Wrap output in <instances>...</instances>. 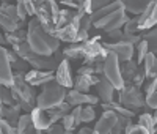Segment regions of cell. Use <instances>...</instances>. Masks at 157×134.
<instances>
[{
  "label": "cell",
  "instance_id": "1",
  "mask_svg": "<svg viewBox=\"0 0 157 134\" xmlns=\"http://www.w3.org/2000/svg\"><path fill=\"white\" fill-rule=\"evenodd\" d=\"M27 43L33 52L43 57H54L60 49V41L49 35L36 18H32L27 25Z\"/></svg>",
  "mask_w": 157,
  "mask_h": 134
},
{
  "label": "cell",
  "instance_id": "2",
  "mask_svg": "<svg viewBox=\"0 0 157 134\" xmlns=\"http://www.w3.org/2000/svg\"><path fill=\"white\" fill-rule=\"evenodd\" d=\"M11 91L14 95V99L16 103L22 107V111H25V114H30L35 107H36V93H35V88L27 84L25 80V73L24 71H16L14 73V84L11 87Z\"/></svg>",
  "mask_w": 157,
  "mask_h": 134
},
{
  "label": "cell",
  "instance_id": "3",
  "mask_svg": "<svg viewBox=\"0 0 157 134\" xmlns=\"http://www.w3.org/2000/svg\"><path fill=\"white\" fill-rule=\"evenodd\" d=\"M68 91L64 87H61L58 82H50L46 87H43L41 93L38 95L36 99V107L43 111H50V109H57L60 107L68 98Z\"/></svg>",
  "mask_w": 157,
  "mask_h": 134
},
{
  "label": "cell",
  "instance_id": "4",
  "mask_svg": "<svg viewBox=\"0 0 157 134\" xmlns=\"http://www.w3.org/2000/svg\"><path fill=\"white\" fill-rule=\"evenodd\" d=\"M14 52L17 55L27 62L32 70H39V71H57L58 68V62L55 60V57H43V55H38L36 52L32 51V47L29 46V43L25 41L19 46H14L13 47Z\"/></svg>",
  "mask_w": 157,
  "mask_h": 134
},
{
  "label": "cell",
  "instance_id": "5",
  "mask_svg": "<svg viewBox=\"0 0 157 134\" xmlns=\"http://www.w3.org/2000/svg\"><path fill=\"white\" fill-rule=\"evenodd\" d=\"M104 77L115 87L116 91H120L126 87L123 71H121V62L118 60V57L113 52H109V55L104 60Z\"/></svg>",
  "mask_w": 157,
  "mask_h": 134
},
{
  "label": "cell",
  "instance_id": "6",
  "mask_svg": "<svg viewBox=\"0 0 157 134\" xmlns=\"http://www.w3.org/2000/svg\"><path fill=\"white\" fill-rule=\"evenodd\" d=\"M118 103L126 109L135 112L141 107H146V96H143L140 88L134 87L132 84H126L123 90L118 91Z\"/></svg>",
  "mask_w": 157,
  "mask_h": 134
},
{
  "label": "cell",
  "instance_id": "7",
  "mask_svg": "<svg viewBox=\"0 0 157 134\" xmlns=\"http://www.w3.org/2000/svg\"><path fill=\"white\" fill-rule=\"evenodd\" d=\"M60 3H55L49 0V2H41L36 13V19L39 21V24L43 25V29L54 36V30H55V19L58 16V11H60Z\"/></svg>",
  "mask_w": 157,
  "mask_h": 134
},
{
  "label": "cell",
  "instance_id": "8",
  "mask_svg": "<svg viewBox=\"0 0 157 134\" xmlns=\"http://www.w3.org/2000/svg\"><path fill=\"white\" fill-rule=\"evenodd\" d=\"M129 18L126 14V10H118L115 13H112V14L102 18L101 21L94 22V29H99L102 32L105 33H112L115 30H123V27L127 24Z\"/></svg>",
  "mask_w": 157,
  "mask_h": 134
},
{
  "label": "cell",
  "instance_id": "9",
  "mask_svg": "<svg viewBox=\"0 0 157 134\" xmlns=\"http://www.w3.org/2000/svg\"><path fill=\"white\" fill-rule=\"evenodd\" d=\"M102 44H104V47H105L109 52H113L121 63H126V62L134 60V55H135V46H134V44H130V43H127V41L102 43Z\"/></svg>",
  "mask_w": 157,
  "mask_h": 134
},
{
  "label": "cell",
  "instance_id": "10",
  "mask_svg": "<svg viewBox=\"0 0 157 134\" xmlns=\"http://www.w3.org/2000/svg\"><path fill=\"white\" fill-rule=\"evenodd\" d=\"M55 82H58L61 87H64L66 90H72L74 88V76H72V70H71V63L68 59H64L63 62L58 63V68L55 71Z\"/></svg>",
  "mask_w": 157,
  "mask_h": 134
},
{
  "label": "cell",
  "instance_id": "11",
  "mask_svg": "<svg viewBox=\"0 0 157 134\" xmlns=\"http://www.w3.org/2000/svg\"><path fill=\"white\" fill-rule=\"evenodd\" d=\"M0 57H2V66H0V82L3 87H13L14 84V73H13V65L8 59V49L5 46L0 47Z\"/></svg>",
  "mask_w": 157,
  "mask_h": 134
},
{
  "label": "cell",
  "instance_id": "12",
  "mask_svg": "<svg viewBox=\"0 0 157 134\" xmlns=\"http://www.w3.org/2000/svg\"><path fill=\"white\" fill-rule=\"evenodd\" d=\"M157 25V2H149L146 11L138 16V32H149Z\"/></svg>",
  "mask_w": 157,
  "mask_h": 134
},
{
  "label": "cell",
  "instance_id": "13",
  "mask_svg": "<svg viewBox=\"0 0 157 134\" xmlns=\"http://www.w3.org/2000/svg\"><path fill=\"white\" fill-rule=\"evenodd\" d=\"M25 80L32 87H46L47 84L55 80L54 71H39V70H30L25 73Z\"/></svg>",
  "mask_w": 157,
  "mask_h": 134
},
{
  "label": "cell",
  "instance_id": "14",
  "mask_svg": "<svg viewBox=\"0 0 157 134\" xmlns=\"http://www.w3.org/2000/svg\"><path fill=\"white\" fill-rule=\"evenodd\" d=\"M116 123H118V114H115L113 111H104L101 118L94 125V131L98 134H110Z\"/></svg>",
  "mask_w": 157,
  "mask_h": 134
},
{
  "label": "cell",
  "instance_id": "15",
  "mask_svg": "<svg viewBox=\"0 0 157 134\" xmlns=\"http://www.w3.org/2000/svg\"><path fill=\"white\" fill-rule=\"evenodd\" d=\"M66 101L72 106V107H77V106H94L99 103V96L96 95H90V93H80L77 90H69L68 91V98Z\"/></svg>",
  "mask_w": 157,
  "mask_h": 134
},
{
  "label": "cell",
  "instance_id": "16",
  "mask_svg": "<svg viewBox=\"0 0 157 134\" xmlns=\"http://www.w3.org/2000/svg\"><path fill=\"white\" fill-rule=\"evenodd\" d=\"M101 77L102 76H96V74H91V76L77 74L75 82H74V90L80 91V93H88L91 87H96L101 82Z\"/></svg>",
  "mask_w": 157,
  "mask_h": 134
},
{
  "label": "cell",
  "instance_id": "17",
  "mask_svg": "<svg viewBox=\"0 0 157 134\" xmlns=\"http://www.w3.org/2000/svg\"><path fill=\"white\" fill-rule=\"evenodd\" d=\"M30 115H32V120H33V125H35L36 131L46 132L52 126V122H50V117H49L47 111H43V109H39V107H35V109L30 112Z\"/></svg>",
  "mask_w": 157,
  "mask_h": 134
},
{
  "label": "cell",
  "instance_id": "18",
  "mask_svg": "<svg viewBox=\"0 0 157 134\" xmlns=\"http://www.w3.org/2000/svg\"><path fill=\"white\" fill-rule=\"evenodd\" d=\"M96 90H98V96L101 98V101L104 104H109V103H113V96L115 93H118L115 90V87L109 82V80L105 77H101V82L96 85Z\"/></svg>",
  "mask_w": 157,
  "mask_h": 134
},
{
  "label": "cell",
  "instance_id": "19",
  "mask_svg": "<svg viewBox=\"0 0 157 134\" xmlns=\"http://www.w3.org/2000/svg\"><path fill=\"white\" fill-rule=\"evenodd\" d=\"M0 25L5 33H14L22 29V21L19 18H13L5 13H0Z\"/></svg>",
  "mask_w": 157,
  "mask_h": 134
},
{
  "label": "cell",
  "instance_id": "20",
  "mask_svg": "<svg viewBox=\"0 0 157 134\" xmlns=\"http://www.w3.org/2000/svg\"><path fill=\"white\" fill-rule=\"evenodd\" d=\"M21 111H22V107L19 104H14V106H2V120H6V122L13 126H17L19 123V118H21Z\"/></svg>",
  "mask_w": 157,
  "mask_h": 134
},
{
  "label": "cell",
  "instance_id": "21",
  "mask_svg": "<svg viewBox=\"0 0 157 134\" xmlns=\"http://www.w3.org/2000/svg\"><path fill=\"white\" fill-rule=\"evenodd\" d=\"M143 71H145V76L146 79L152 80L155 76H157V57H155V54L149 52L145 62H143Z\"/></svg>",
  "mask_w": 157,
  "mask_h": 134
},
{
  "label": "cell",
  "instance_id": "22",
  "mask_svg": "<svg viewBox=\"0 0 157 134\" xmlns=\"http://www.w3.org/2000/svg\"><path fill=\"white\" fill-rule=\"evenodd\" d=\"M16 128H17V134H36V128L33 125L30 114H22Z\"/></svg>",
  "mask_w": 157,
  "mask_h": 134
},
{
  "label": "cell",
  "instance_id": "23",
  "mask_svg": "<svg viewBox=\"0 0 157 134\" xmlns=\"http://www.w3.org/2000/svg\"><path fill=\"white\" fill-rule=\"evenodd\" d=\"M126 13H132L134 16H141L146 11L149 2H140V0H126L123 2Z\"/></svg>",
  "mask_w": 157,
  "mask_h": 134
},
{
  "label": "cell",
  "instance_id": "24",
  "mask_svg": "<svg viewBox=\"0 0 157 134\" xmlns=\"http://www.w3.org/2000/svg\"><path fill=\"white\" fill-rule=\"evenodd\" d=\"M140 70V65L135 62V60H130V62H126V63H121V71H123V77H124V82L126 84H130L134 80L135 74L138 73Z\"/></svg>",
  "mask_w": 157,
  "mask_h": 134
},
{
  "label": "cell",
  "instance_id": "25",
  "mask_svg": "<svg viewBox=\"0 0 157 134\" xmlns=\"http://www.w3.org/2000/svg\"><path fill=\"white\" fill-rule=\"evenodd\" d=\"M63 57L68 60H83V43L71 44L66 49H63Z\"/></svg>",
  "mask_w": 157,
  "mask_h": 134
},
{
  "label": "cell",
  "instance_id": "26",
  "mask_svg": "<svg viewBox=\"0 0 157 134\" xmlns=\"http://www.w3.org/2000/svg\"><path fill=\"white\" fill-rule=\"evenodd\" d=\"M3 38H5L6 43H10L13 47H14V46H19V44L27 41V30L21 29V30H17L14 33H5Z\"/></svg>",
  "mask_w": 157,
  "mask_h": 134
},
{
  "label": "cell",
  "instance_id": "27",
  "mask_svg": "<svg viewBox=\"0 0 157 134\" xmlns=\"http://www.w3.org/2000/svg\"><path fill=\"white\" fill-rule=\"evenodd\" d=\"M138 125L140 126H143L149 134L154 131V128L157 126L155 125V122H154V118H152V114L151 112H143V114H140V117H138Z\"/></svg>",
  "mask_w": 157,
  "mask_h": 134
},
{
  "label": "cell",
  "instance_id": "28",
  "mask_svg": "<svg viewBox=\"0 0 157 134\" xmlns=\"http://www.w3.org/2000/svg\"><path fill=\"white\" fill-rule=\"evenodd\" d=\"M149 54V46H148V41L146 39H141V41L135 46V55H137V59H135V62L140 65V63H143L145 62V59H146V55Z\"/></svg>",
  "mask_w": 157,
  "mask_h": 134
},
{
  "label": "cell",
  "instance_id": "29",
  "mask_svg": "<svg viewBox=\"0 0 157 134\" xmlns=\"http://www.w3.org/2000/svg\"><path fill=\"white\" fill-rule=\"evenodd\" d=\"M0 95H2V106L11 107V106L17 104L16 99H14V95H13V91H11L10 87H3V85H2V88H0Z\"/></svg>",
  "mask_w": 157,
  "mask_h": 134
},
{
  "label": "cell",
  "instance_id": "30",
  "mask_svg": "<svg viewBox=\"0 0 157 134\" xmlns=\"http://www.w3.org/2000/svg\"><path fill=\"white\" fill-rule=\"evenodd\" d=\"M143 39L148 41V46H149V52L152 54H157V27L149 32H146L143 35Z\"/></svg>",
  "mask_w": 157,
  "mask_h": 134
},
{
  "label": "cell",
  "instance_id": "31",
  "mask_svg": "<svg viewBox=\"0 0 157 134\" xmlns=\"http://www.w3.org/2000/svg\"><path fill=\"white\" fill-rule=\"evenodd\" d=\"M124 35H137L138 32V16H134L132 19H129L127 24L123 27Z\"/></svg>",
  "mask_w": 157,
  "mask_h": 134
},
{
  "label": "cell",
  "instance_id": "32",
  "mask_svg": "<svg viewBox=\"0 0 157 134\" xmlns=\"http://www.w3.org/2000/svg\"><path fill=\"white\" fill-rule=\"evenodd\" d=\"M96 118V111L93 106H83L82 109V123H90Z\"/></svg>",
  "mask_w": 157,
  "mask_h": 134
},
{
  "label": "cell",
  "instance_id": "33",
  "mask_svg": "<svg viewBox=\"0 0 157 134\" xmlns=\"http://www.w3.org/2000/svg\"><path fill=\"white\" fill-rule=\"evenodd\" d=\"M61 125L64 126V129H66V131H74V129L78 126L77 122H75V118H74L71 114H68V115H64V117H63Z\"/></svg>",
  "mask_w": 157,
  "mask_h": 134
},
{
  "label": "cell",
  "instance_id": "34",
  "mask_svg": "<svg viewBox=\"0 0 157 134\" xmlns=\"http://www.w3.org/2000/svg\"><path fill=\"white\" fill-rule=\"evenodd\" d=\"M0 134H17V128L10 125L6 120L0 122Z\"/></svg>",
  "mask_w": 157,
  "mask_h": 134
},
{
  "label": "cell",
  "instance_id": "35",
  "mask_svg": "<svg viewBox=\"0 0 157 134\" xmlns=\"http://www.w3.org/2000/svg\"><path fill=\"white\" fill-rule=\"evenodd\" d=\"M146 107L151 111H157V90L146 95Z\"/></svg>",
  "mask_w": 157,
  "mask_h": 134
},
{
  "label": "cell",
  "instance_id": "36",
  "mask_svg": "<svg viewBox=\"0 0 157 134\" xmlns=\"http://www.w3.org/2000/svg\"><path fill=\"white\" fill-rule=\"evenodd\" d=\"M146 80V76H145V71H143L141 68L138 70V73L135 74V77H134V80L130 84H132L134 87H137V88H140L141 85H143V82H145Z\"/></svg>",
  "mask_w": 157,
  "mask_h": 134
},
{
  "label": "cell",
  "instance_id": "37",
  "mask_svg": "<svg viewBox=\"0 0 157 134\" xmlns=\"http://www.w3.org/2000/svg\"><path fill=\"white\" fill-rule=\"evenodd\" d=\"M16 6H17V16H19V19L22 22H25V19H27V16H29L27 8H25V2H17Z\"/></svg>",
  "mask_w": 157,
  "mask_h": 134
},
{
  "label": "cell",
  "instance_id": "38",
  "mask_svg": "<svg viewBox=\"0 0 157 134\" xmlns=\"http://www.w3.org/2000/svg\"><path fill=\"white\" fill-rule=\"evenodd\" d=\"M107 36L112 39L110 43H120V41H123V39H124V32L123 30H115L112 33H107Z\"/></svg>",
  "mask_w": 157,
  "mask_h": 134
},
{
  "label": "cell",
  "instance_id": "39",
  "mask_svg": "<svg viewBox=\"0 0 157 134\" xmlns=\"http://www.w3.org/2000/svg\"><path fill=\"white\" fill-rule=\"evenodd\" d=\"M64 132H66V129H64V126H63L61 123L52 125V126L46 131V134H64Z\"/></svg>",
  "mask_w": 157,
  "mask_h": 134
},
{
  "label": "cell",
  "instance_id": "40",
  "mask_svg": "<svg viewBox=\"0 0 157 134\" xmlns=\"http://www.w3.org/2000/svg\"><path fill=\"white\" fill-rule=\"evenodd\" d=\"M126 134H149V132H148L145 128H143V126H140V125L137 123V125H134L132 128H130Z\"/></svg>",
  "mask_w": 157,
  "mask_h": 134
},
{
  "label": "cell",
  "instance_id": "41",
  "mask_svg": "<svg viewBox=\"0 0 157 134\" xmlns=\"http://www.w3.org/2000/svg\"><path fill=\"white\" fill-rule=\"evenodd\" d=\"M155 90H157V76L152 80H149V84L146 85V95H149V93H152Z\"/></svg>",
  "mask_w": 157,
  "mask_h": 134
},
{
  "label": "cell",
  "instance_id": "42",
  "mask_svg": "<svg viewBox=\"0 0 157 134\" xmlns=\"http://www.w3.org/2000/svg\"><path fill=\"white\" fill-rule=\"evenodd\" d=\"M93 132H94V129H91V128H88V126H82L80 129H78L77 134H93Z\"/></svg>",
  "mask_w": 157,
  "mask_h": 134
},
{
  "label": "cell",
  "instance_id": "43",
  "mask_svg": "<svg viewBox=\"0 0 157 134\" xmlns=\"http://www.w3.org/2000/svg\"><path fill=\"white\" fill-rule=\"evenodd\" d=\"M152 118H154V122H155V125H157V111L152 112Z\"/></svg>",
  "mask_w": 157,
  "mask_h": 134
},
{
  "label": "cell",
  "instance_id": "44",
  "mask_svg": "<svg viewBox=\"0 0 157 134\" xmlns=\"http://www.w3.org/2000/svg\"><path fill=\"white\" fill-rule=\"evenodd\" d=\"M64 134H75V132H74V131H66Z\"/></svg>",
  "mask_w": 157,
  "mask_h": 134
},
{
  "label": "cell",
  "instance_id": "45",
  "mask_svg": "<svg viewBox=\"0 0 157 134\" xmlns=\"http://www.w3.org/2000/svg\"><path fill=\"white\" fill-rule=\"evenodd\" d=\"M151 134H157V126H155V128H154V131H152V132H151Z\"/></svg>",
  "mask_w": 157,
  "mask_h": 134
},
{
  "label": "cell",
  "instance_id": "46",
  "mask_svg": "<svg viewBox=\"0 0 157 134\" xmlns=\"http://www.w3.org/2000/svg\"><path fill=\"white\" fill-rule=\"evenodd\" d=\"M93 134H98V132H96V131H94V132H93Z\"/></svg>",
  "mask_w": 157,
  "mask_h": 134
}]
</instances>
